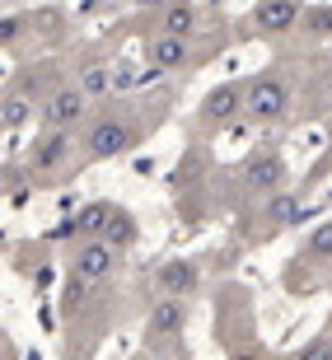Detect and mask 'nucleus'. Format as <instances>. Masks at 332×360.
Wrapping results in <instances>:
<instances>
[{
    "label": "nucleus",
    "mask_w": 332,
    "mask_h": 360,
    "mask_svg": "<svg viewBox=\"0 0 332 360\" xmlns=\"http://www.w3.org/2000/svg\"><path fill=\"white\" fill-rule=\"evenodd\" d=\"M141 136H146V122L127 112V108H103V112H94L84 117V131H80V150L89 164H103V160H122L127 150L141 146Z\"/></svg>",
    "instance_id": "f257e3e1"
},
{
    "label": "nucleus",
    "mask_w": 332,
    "mask_h": 360,
    "mask_svg": "<svg viewBox=\"0 0 332 360\" xmlns=\"http://www.w3.org/2000/svg\"><path fill=\"white\" fill-rule=\"evenodd\" d=\"M295 112V84L286 70H257L243 80V122L248 127H281Z\"/></svg>",
    "instance_id": "f03ea898"
},
{
    "label": "nucleus",
    "mask_w": 332,
    "mask_h": 360,
    "mask_svg": "<svg viewBox=\"0 0 332 360\" xmlns=\"http://www.w3.org/2000/svg\"><path fill=\"white\" fill-rule=\"evenodd\" d=\"M75 141H80V136L70 131V127H42V131L28 141V150H24L28 178H33V174H38V178H61L70 169Z\"/></svg>",
    "instance_id": "7ed1b4c3"
},
{
    "label": "nucleus",
    "mask_w": 332,
    "mask_h": 360,
    "mask_svg": "<svg viewBox=\"0 0 332 360\" xmlns=\"http://www.w3.org/2000/svg\"><path fill=\"white\" fill-rule=\"evenodd\" d=\"M300 14H305V0H253V10L243 14V38H290L300 28Z\"/></svg>",
    "instance_id": "20e7f679"
},
{
    "label": "nucleus",
    "mask_w": 332,
    "mask_h": 360,
    "mask_svg": "<svg viewBox=\"0 0 332 360\" xmlns=\"http://www.w3.org/2000/svg\"><path fill=\"white\" fill-rule=\"evenodd\" d=\"M197 127L201 131H239L243 122V80H225L211 84L206 98L197 103Z\"/></svg>",
    "instance_id": "39448f33"
},
{
    "label": "nucleus",
    "mask_w": 332,
    "mask_h": 360,
    "mask_svg": "<svg viewBox=\"0 0 332 360\" xmlns=\"http://www.w3.org/2000/svg\"><path fill=\"white\" fill-rule=\"evenodd\" d=\"M89 94L80 89V84H52V89L38 98V122L42 127H84V117H89Z\"/></svg>",
    "instance_id": "423d86ee"
},
{
    "label": "nucleus",
    "mask_w": 332,
    "mask_h": 360,
    "mask_svg": "<svg viewBox=\"0 0 332 360\" xmlns=\"http://www.w3.org/2000/svg\"><path fill=\"white\" fill-rule=\"evenodd\" d=\"M257 239H276V234H286L290 225H300L305 220V192H290V187H276L272 197H262L257 206Z\"/></svg>",
    "instance_id": "0eeeda50"
},
{
    "label": "nucleus",
    "mask_w": 332,
    "mask_h": 360,
    "mask_svg": "<svg viewBox=\"0 0 332 360\" xmlns=\"http://www.w3.org/2000/svg\"><path fill=\"white\" fill-rule=\"evenodd\" d=\"M117 267H122V248H113L103 234H84V239L75 243V253H70V271H80L94 285L108 281V276H117Z\"/></svg>",
    "instance_id": "6e6552de"
},
{
    "label": "nucleus",
    "mask_w": 332,
    "mask_h": 360,
    "mask_svg": "<svg viewBox=\"0 0 332 360\" xmlns=\"http://www.w3.org/2000/svg\"><path fill=\"white\" fill-rule=\"evenodd\" d=\"M146 66L160 70V75H178V70L197 66V47L192 38H178V33H155L146 42Z\"/></svg>",
    "instance_id": "1a4fd4ad"
},
{
    "label": "nucleus",
    "mask_w": 332,
    "mask_h": 360,
    "mask_svg": "<svg viewBox=\"0 0 332 360\" xmlns=\"http://www.w3.org/2000/svg\"><path fill=\"white\" fill-rule=\"evenodd\" d=\"M286 178H290V164L281 160L276 150H257L248 164H243V192H248L253 201L272 197L276 187H286Z\"/></svg>",
    "instance_id": "9d476101"
},
{
    "label": "nucleus",
    "mask_w": 332,
    "mask_h": 360,
    "mask_svg": "<svg viewBox=\"0 0 332 360\" xmlns=\"http://www.w3.org/2000/svg\"><path fill=\"white\" fill-rule=\"evenodd\" d=\"M187 319H192V309H187L183 295H160V300L146 309V342H169V337H183L187 333Z\"/></svg>",
    "instance_id": "9b49d317"
},
{
    "label": "nucleus",
    "mask_w": 332,
    "mask_h": 360,
    "mask_svg": "<svg viewBox=\"0 0 332 360\" xmlns=\"http://www.w3.org/2000/svg\"><path fill=\"white\" fill-rule=\"evenodd\" d=\"M155 290L192 300V295L201 290V262L197 257H169V262H160V271H155Z\"/></svg>",
    "instance_id": "f8f14e48"
},
{
    "label": "nucleus",
    "mask_w": 332,
    "mask_h": 360,
    "mask_svg": "<svg viewBox=\"0 0 332 360\" xmlns=\"http://www.w3.org/2000/svg\"><path fill=\"white\" fill-rule=\"evenodd\" d=\"M281 285H286V295H295V300H305V295L323 290V262H314V257L295 253L286 267H281Z\"/></svg>",
    "instance_id": "ddd939ff"
},
{
    "label": "nucleus",
    "mask_w": 332,
    "mask_h": 360,
    "mask_svg": "<svg viewBox=\"0 0 332 360\" xmlns=\"http://www.w3.org/2000/svg\"><path fill=\"white\" fill-rule=\"evenodd\" d=\"M201 28V10L192 0H164L155 14V33H178V38H197Z\"/></svg>",
    "instance_id": "4468645a"
},
{
    "label": "nucleus",
    "mask_w": 332,
    "mask_h": 360,
    "mask_svg": "<svg viewBox=\"0 0 332 360\" xmlns=\"http://www.w3.org/2000/svg\"><path fill=\"white\" fill-rule=\"evenodd\" d=\"M113 206H117V201H89V206H80V215H75V220H66V225H61V234H75V239H84V234H103Z\"/></svg>",
    "instance_id": "2eb2a0df"
},
{
    "label": "nucleus",
    "mask_w": 332,
    "mask_h": 360,
    "mask_svg": "<svg viewBox=\"0 0 332 360\" xmlns=\"http://www.w3.org/2000/svg\"><path fill=\"white\" fill-rule=\"evenodd\" d=\"M33 103H38V98H28L24 89L0 94V131H19V127H28V122H33Z\"/></svg>",
    "instance_id": "dca6fc26"
},
{
    "label": "nucleus",
    "mask_w": 332,
    "mask_h": 360,
    "mask_svg": "<svg viewBox=\"0 0 332 360\" xmlns=\"http://www.w3.org/2000/svg\"><path fill=\"white\" fill-rule=\"evenodd\" d=\"M103 239L113 243V248H136V239H141V225H136V215L127 211V206H113V215H108V225H103Z\"/></svg>",
    "instance_id": "f3484780"
},
{
    "label": "nucleus",
    "mask_w": 332,
    "mask_h": 360,
    "mask_svg": "<svg viewBox=\"0 0 332 360\" xmlns=\"http://www.w3.org/2000/svg\"><path fill=\"white\" fill-rule=\"evenodd\" d=\"M75 84L89 94L94 103H98V98H108V94H113V61H103V56L84 61V66H80V80H75Z\"/></svg>",
    "instance_id": "a211bd4d"
},
{
    "label": "nucleus",
    "mask_w": 332,
    "mask_h": 360,
    "mask_svg": "<svg viewBox=\"0 0 332 360\" xmlns=\"http://www.w3.org/2000/svg\"><path fill=\"white\" fill-rule=\"evenodd\" d=\"M295 33H300L305 42H328L332 38V5H305Z\"/></svg>",
    "instance_id": "6ab92c4d"
},
{
    "label": "nucleus",
    "mask_w": 332,
    "mask_h": 360,
    "mask_svg": "<svg viewBox=\"0 0 332 360\" xmlns=\"http://www.w3.org/2000/svg\"><path fill=\"white\" fill-rule=\"evenodd\" d=\"M89 290H94V281H84L80 271H70V276L61 281V314H80V309L89 304Z\"/></svg>",
    "instance_id": "aec40b11"
},
{
    "label": "nucleus",
    "mask_w": 332,
    "mask_h": 360,
    "mask_svg": "<svg viewBox=\"0 0 332 360\" xmlns=\"http://www.w3.org/2000/svg\"><path fill=\"white\" fill-rule=\"evenodd\" d=\"M300 253L328 267V262H332V220H323V225L309 229V239H305V248H300Z\"/></svg>",
    "instance_id": "412c9836"
},
{
    "label": "nucleus",
    "mask_w": 332,
    "mask_h": 360,
    "mask_svg": "<svg viewBox=\"0 0 332 360\" xmlns=\"http://www.w3.org/2000/svg\"><path fill=\"white\" fill-rule=\"evenodd\" d=\"M332 174V112H328V150H323L319 155V164H314V169H309V178H305V187H319L323 178Z\"/></svg>",
    "instance_id": "4be33fe9"
},
{
    "label": "nucleus",
    "mask_w": 332,
    "mask_h": 360,
    "mask_svg": "<svg viewBox=\"0 0 332 360\" xmlns=\"http://www.w3.org/2000/svg\"><path fill=\"white\" fill-rule=\"evenodd\" d=\"M19 38H24V19H0V47H10Z\"/></svg>",
    "instance_id": "5701e85b"
},
{
    "label": "nucleus",
    "mask_w": 332,
    "mask_h": 360,
    "mask_svg": "<svg viewBox=\"0 0 332 360\" xmlns=\"http://www.w3.org/2000/svg\"><path fill=\"white\" fill-rule=\"evenodd\" d=\"M319 98H323L319 112H332V61H328V70H323V80H319Z\"/></svg>",
    "instance_id": "b1692460"
},
{
    "label": "nucleus",
    "mask_w": 332,
    "mask_h": 360,
    "mask_svg": "<svg viewBox=\"0 0 332 360\" xmlns=\"http://www.w3.org/2000/svg\"><path fill=\"white\" fill-rule=\"evenodd\" d=\"M323 290H332V262L323 267Z\"/></svg>",
    "instance_id": "393cba45"
},
{
    "label": "nucleus",
    "mask_w": 332,
    "mask_h": 360,
    "mask_svg": "<svg viewBox=\"0 0 332 360\" xmlns=\"http://www.w3.org/2000/svg\"><path fill=\"white\" fill-rule=\"evenodd\" d=\"M323 333H332V314H328V328H323Z\"/></svg>",
    "instance_id": "a878e982"
},
{
    "label": "nucleus",
    "mask_w": 332,
    "mask_h": 360,
    "mask_svg": "<svg viewBox=\"0 0 332 360\" xmlns=\"http://www.w3.org/2000/svg\"><path fill=\"white\" fill-rule=\"evenodd\" d=\"M0 192H5V183H0Z\"/></svg>",
    "instance_id": "bb28decb"
}]
</instances>
